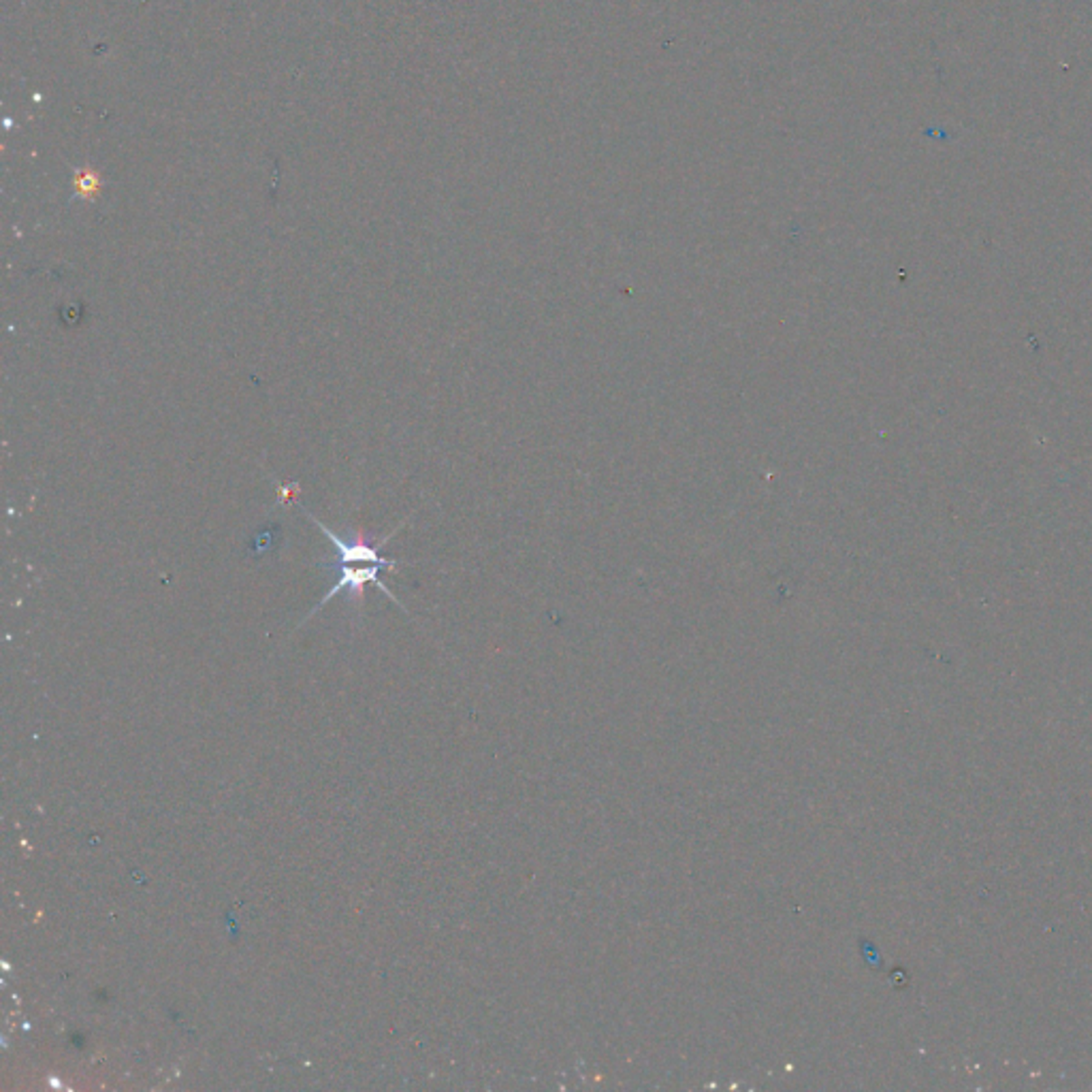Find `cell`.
I'll use <instances>...</instances> for the list:
<instances>
[{
  "label": "cell",
  "instance_id": "cell-1",
  "mask_svg": "<svg viewBox=\"0 0 1092 1092\" xmlns=\"http://www.w3.org/2000/svg\"><path fill=\"white\" fill-rule=\"evenodd\" d=\"M327 568L335 570V574H338V581H335V585L331 589H329V593H324V598L321 600V604H318L314 608V611H318V608H322L324 604H327L329 600L333 598V595H338L341 592L350 593L352 600H363L365 587H368L369 583H371V585H378V589H380V592H385L388 595V598L395 600V595L391 592H388L385 583H382L380 578H378V574H380V570L385 568V565H378V564H333L331 562V564H327ZM395 602H397V600H395ZM397 604H399V602H397Z\"/></svg>",
  "mask_w": 1092,
  "mask_h": 1092
},
{
  "label": "cell",
  "instance_id": "cell-2",
  "mask_svg": "<svg viewBox=\"0 0 1092 1092\" xmlns=\"http://www.w3.org/2000/svg\"><path fill=\"white\" fill-rule=\"evenodd\" d=\"M98 188H100L98 175L92 173V171H79V173L75 175V191H78L79 197L94 199V194L98 192Z\"/></svg>",
  "mask_w": 1092,
  "mask_h": 1092
},
{
  "label": "cell",
  "instance_id": "cell-3",
  "mask_svg": "<svg viewBox=\"0 0 1092 1092\" xmlns=\"http://www.w3.org/2000/svg\"><path fill=\"white\" fill-rule=\"evenodd\" d=\"M294 491H297V485H293V489L288 487V485H282V501H285V504H286L288 499L293 501V493Z\"/></svg>",
  "mask_w": 1092,
  "mask_h": 1092
}]
</instances>
